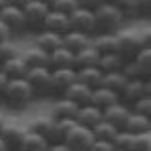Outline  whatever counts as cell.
<instances>
[{
	"mask_svg": "<svg viewBox=\"0 0 151 151\" xmlns=\"http://www.w3.org/2000/svg\"><path fill=\"white\" fill-rule=\"evenodd\" d=\"M94 15V34H115L121 30L125 17L111 2H100L93 9Z\"/></svg>",
	"mask_w": 151,
	"mask_h": 151,
	"instance_id": "1",
	"label": "cell"
},
{
	"mask_svg": "<svg viewBox=\"0 0 151 151\" xmlns=\"http://www.w3.org/2000/svg\"><path fill=\"white\" fill-rule=\"evenodd\" d=\"M34 100L32 91L28 87L27 79H8V85L4 89V93L0 94V104H4L9 110L21 111Z\"/></svg>",
	"mask_w": 151,
	"mask_h": 151,
	"instance_id": "2",
	"label": "cell"
},
{
	"mask_svg": "<svg viewBox=\"0 0 151 151\" xmlns=\"http://www.w3.org/2000/svg\"><path fill=\"white\" fill-rule=\"evenodd\" d=\"M25 79H27L34 98H49L51 96V70L49 68H45V66L28 68Z\"/></svg>",
	"mask_w": 151,
	"mask_h": 151,
	"instance_id": "3",
	"label": "cell"
},
{
	"mask_svg": "<svg viewBox=\"0 0 151 151\" xmlns=\"http://www.w3.org/2000/svg\"><path fill=\"white\" fill-rule=\"evenodd\" d=\"M115 53L123 59V63H130L136 55L140 53L142 47L138 30H119L115 32Z\"/></svg>",
	"mask_w": 151,
	"mask_h": 151,
	"instance_id": "4",
	"label": "cell"
},
{
	"mask_svg": "<svg viewBox=\"0 0 151 151\" xmlns=\"http://www.w3.org/2000/svg\"><path fill=\"white\" fill-rule=\"evenodd\" d=\"M123 72L129 79H149L151 78V47H144L130 63H125Z\"/></svg>",
	"mask_w": 151,
	"mask_h": 151,
	"instance_id": "5",
	"label": "cell"
},
{
	"mask_svg": "<svg viewBox=\"0 0 151 151\" xmlns=\"http://www.w3.org/2000/svg\"><path fill=\"white\" fill-rule=\"evenodd\" d=\"M144 96H151V81L149 79H127L125 87L119 93V102L130 108L136 100Z\"/></svg>",
	"mask_w": 151,
	"mask_h": 151,
	"instance_id": "6",
	"label": "cell"
},
{
	"mask_svg": "<svg viewBox=\"0 0 151 151\" xmlns=\"http://www.w3.org/2000/svg\"><path fill=\"white\" fill-rule=\"evenodd\" d=\"M21 9H23V15H25L27 30L40 32L44 28V21H45L47 12H49V6L44 2H38V0H28Z\"/></svg>",
	"mask_w": 151,
	"mask_h": 151,
	"instance_id": "7",
	"label": "cell"
},
{
	"mask_svg": "<svg viewBox=\"0 0 151 151\" xmlns=\"http://www.w3.org/2000/svg\"><path fill=\"white\" fill-rule=\"evenodd\" d=\"M93 142H94L93 130L87 129V127L78 125V123L72 127V130H70L68 136L64 138V144L70 147V151H89V147L93 145Z\"/></svg>",
	"mask_w": 151,
	"mask_h": 151,
	"instance_id": "8",
	"label": "cell"
},
{
	"mask_svg": "<svg viewBox=\"0 0 151 151\" xmlns=\"http://www.w3.org/2000/svg\"><path fill=\"white\" fill-rule=\"evenodd\" d=\"M0 21L6 25V28L9 30V34H23L27 32V25H25V15H23V9L9 6L6 4L2 9H0Z\"/></svg>",
	"mask_w": 151,
	"mask_h": 151,
	"instance_id": "9",
	"label": "cell"
},
{
	"mask_svg": "<svg viewBox=\"0 0 151 151\" xmlns=\"http://www.w3.org/2000/svg\"><path fill=\"white\" fill-rule=\"evenodd\" d=\"M68 23H70V30L81 32V34H87V36L94 34V15L91 9L76 8L68 15Z\"/></svg>",
	"mask_w": 151,
	"mask_h": 151,
	"instance_id": "10",
	"label": "cell"
},
{
	"mask_svg": "<svg viewBox=\"0 0 151 151\" xmlns=\"http://www.w3.org/2000/svg\"><path fill=\"white\" fill-rule=\"evenodd\" d=\"M76 81L74 68H53L51 70V96H63L66 89Z\"/></svg>",
	"mask_w": 151,
	"mask_h": 151,
	"instance_id": "11",
	"label": "cell"
},
{
	"mask_svg": "<svg viewBox=\"0 0 151 151\" xmlns=\"http://www.w3.org/2000/svg\"><path fill=\"white\" fill-rule=\"evenodd\" d=\"M25 132H27L25 127L6 121L4 129L0 130V138H2V142H4V147H6V151H21Z\"/></svg>",
	"mask_w": 151,
	"mask_h": 151,
	"instance_id": "12",
	"label": "cell"
},
{
	"mask_svg": "<svg viewBox=\"0 0 151 151\" xmlns=\"http://www.w3.org/2000/svg\"><path fill=\"white\" fill-rule=\"evenodd\" d=\"M130 115V108H127L125 104L115 102L111 106H108L106 110H102V119L106 123H110L111 127H115L117 130H123L127 125V119Z\"/></svg>",
	"mask_w": 151,
	"mask_h": 151,
	"instance_id": "13",
	"label": "cell"
},
{
	"mask_svg": "<svg viewBox=\"0 0 151 151\" xmlns=\"http://www.w3.org/2000/svg\"><path fill=\"white\" fill-rule=\"evenodd\" d=\"M42 30H49V32H55V34H60L63 36L64 32L70 30V23H68V15L57 12V9H51L47 12L45 15V21H44V28Z\"/></svg>",
	"mask_w": 151,
	"mask_h": 151,
	"instance_id": "14",
	"label": "cell"
},
{
	"mask_svg": "<svg viewBox=\"0 0 151 151\" xmlns=\"http://www.w3.org/2000/svg\"><path fill=\"white\" fill-rule=\"evenodd\" d=\"M0 70L8 79H23L28 72V64L25 63V59L21 55H15L4 64H0Z\"/></svg>",
	"mask_w": 151,
	"mask_h": 151,
	"instance_id": "15",
	"label": "cell"
},
{
	"mask_svg": "<svg viewBox=\"0 0 151 151\" xmlns=\"http://www.w3.org/2000/svg\"><path fill=\"white\" fill-rule=\"evenodd\" d=\"M76 123L81 127H87V129H93L98 121H102V110L94 108L93 104H85V106L78 108V113H76Z\"/></svg>",
	"mask_w": 151,
	"mask_h": 151,
	"instance_id": "16",
	"label": "cell"
},
{
	"mask_svg": "<svg viewBox=\"0 0 151 151\" xmlns=\"http://www.w3.org/2000/svg\"><path fill=\"white\" fill-rule=\"evenodd\" d=\"M78 104H74L70 98L66 96H57L53 110H51V117L53 119H74L78 113Z\"/></svg>",
	"mask_w": 151,
	"mask_h": 151,
	"instance_id": "17",
	"label": "cell"
},
{
	"mask_svg": "<svg viewBox=\"0 0 151 151\" xmlns=\"http://www.w3.org/2000/svg\"><path fill=\"white\" fill-rule=\"evenodd\" d=\"M102 76L104 74L96 68V66H85V68L76 70V81L87 85V87L93 91V89H96V87L102 85Z\"/></svg>",
	"mask_w": 151,
	"mask_h": 151,
	"instance_id": "18",
	"label": "cell"
},
{
	"mask_svg": "<svg viewBox=\"0 0 151 151\" xmlns=\"http://www.w3.org/2000/svg\"><path fill=\"white\" fill-rule=\"evenodd\" d=\"M115 102H119V94L117 93H113L110 91V89H106V87H96V89H93V93H91V104L94 108H98V110H106L108 106H111V104H115Z\"/></svg>",
	"mask_w": 151,
	"mask_h": 151,
	"instance_id": "19",
	"label": "cell"
},
{
	"mask_svg": "<svg viewBox=\"0 0 151 151\" xmlns=\"http://www.w3.org/2000/svg\"><path fill=\"white\" fill-rule=\"evenodd\" d=\"M34 45L40 47L42 51H45V53H51V51L57 49V47L63 45V36L55 34V32H49V30H40V32H36Z\"/></svg>",
	"mask_w": 151,
	"mask_h": 151,
	"instance_id": "20",
	"label": "cell"
},
{
	"mask_svg": "<svg viewBox=\"0 0 151 151\" xmlns=\"http://www.w3.org/2000/svg\"><path fill=\"white\" fill-rule=\"evenodd\" d=\"M87 45H91V36L87 34H81V32H76V30H68L63 34V47H66L72 53H78Z\"/></svg>",
	"mask_w": 151,
	"mask_h": 151,
	"instance_id": "21",
	"label": "cell"
},
{
	"mask_svg": "<svg viewBox=\"0 0 151 151\" xmlns=\"http://www.w3.org/2000/svg\"><path fill=\"white\" fill-rule=\"evenodd\" d=\"M91 89L87 87V85L79 83V81H74L70 85L68 89H66V93L63 96L70 98L74 104H78V106H85V104H91Z\"/></svg>",
	"mask_w": 151,
	"mask_h": 151,
	"instance_id": "22",
	"label": "cell"
},
{
	"mask_svg": "<svg viewBox=\"0 0 151 151\" xmlns=\"http://www.w3.org/2000/svg\"><path fill=\"white\" fill-rule=\"evenodd\" d=\"M53 68H74V53L66 47H57L49 53V70Z\"/></svg>",
	"mask_w": 151,
	"mask_h": 151,
	"instance_id": "23",
	"label": "cell"
},
{
	"mask_svg": "<svg viewBox=\"0 0 151 151\" xmlns=\"http://www.w3.org/2000/svg\"><path fill=\"white\" fill-rule=\"evenodd\" d=\"M28 129L38 132L40 136H44V138L51 144V140H53V130H55V119L51 115H42V117H36V119L30 121V125H28Z\"/></svg>",
	"mask_w": 151,
	"mask_h": 151,
	"instance_id": "24",
	"label": "cell"
},
{
	"mask_svg": "<svg viewBox=\"0 0 151 151\" xmlns=\"http://www.w3.org/2000/svg\"><path fill=\"white\" fill-rule=\"evenodd\" d=\"M91 45L94 47L98 55L106 53H115V34H93L91 36Z\"/></svg>",
	"mask_w": 151,
	"mask_h": 151,
	"instance_id": "25",
	"label": "cell"
},
{
	"mask_svg": "<svg viewBox=\"0 0 151 151\" xmlns=\"http://www.w3.org/2000/svg\"><path fill=\"white\" fill-rule=\"evenodd\" d=\"M98 57H100V55L94 51V47H93V45L83 47L81 51L74 53V70L85 68V66H96Z\"/></svg>",
	"mask_w": 151,
	"mask_h": 151,
	"instance_id": "26",
	"label": "cell"
},
{
	"mask_svg": "<svg viewBox=\"0 0 151 151\" xmlns=\"http://www.w3.org/2000/svg\"><path fill=\"white\" fill-rule=\"evenodd\" d=\"M125 130L130 132V134H140V132H149L151 130V119L145 115H140V113L130 111L129 119H127Z\"/></svg>",
	"mask_w": 151,
	"mask_h": 151,
	"instance_id": "27",
	"label": "cell"
},
{
	"mask_svg": "<svg viewBox=\"0 0 151 151\" xmlns=\"http://www.w3.org/2000/svg\"><path fill=\"white\" fill-rule=\"evenodd\" d=\"M49 142H47L44 136H40L38 132L27 129L25 132V138H23V145H21V151H45Z\"/></svg>",
	"mask_w": 151,
	"mask_h": 151,
	"instance_id": "28",
	"label": "cell"
},
{
	"mask_svg": "<svg viewBox=\"0 0 151 151\" xmlns=\"http://www.w3.org/2000/svg\"><path fill=\"white\" fill-rule=\"evenodd\" d=\"M21 57L25 59L28 68H36V66H45V68H49V53L42 51L40 47H36V45L30 47V49H27Z\"/></svg>",
	"mask_w": 151,
	"mask_h": 151,
	"instance_id": "29",
	"label": "cell"
},
{
	"mask_svg": "<svg viewBox=\"0 0 151 151\" xmlns=\"http://www.w3.org/2000/svg\"><path fill=\"white\" fill-rule=\"evenodd\" d=\"M123 59L117 53H106V55H100L98 57V63H96V68L100 70L102 74H108V72H115V70H123Z\"/></svg>",
	"mask_w": 151,
	"mask_h": 151,
	"instance_id": "30",
	"label": "cell"
},
{
	"mask_svg": "<svg viewBox=\"0 0 151 151\" xmlns=\"http://www.w3.org/2000/svg\"><path fill=\"white\" fill-rule=\"evenodd\" d=\"M127 76L123 70H115V72H108V74H104L102 76V87H106V89H110V91L113 93H117L119 94L121 93V89L125 87V83H127Z\"/></svg>",
	"mask_w": 151,
	"mask_h": 151,
	"instance_id": "31",
	"label": "cell"
},
{
	"mask_svg": "<svg viewBox=\"0 0 151 151\" xmlns=\"http://www.w3.org/2000/svg\"><path fill=\"white\" fill-rule=\"evenodd\" d=\"M91 130H93L94 140H102V142H111V140H113V136H115V132H117L115 127H111L110 123H106L104 119H102V121H98Z\"/></svg>",
	"mask_w": 151,
	"mask_h": 151,
	"instance_id": "32",
	"label": "cell"
},
{
	"mask_svg": "<svg viewBox=\"0 0 151 151\" xmlns=\"http://www.w3.org/2000/svg\"><path fill=\"white\" fill-rule=\"evenodd\" d=\"M127 151H151V130L140 132V134H132Z\"/></svg>",
	"mask_w": 151,
	"mask_h": 151,
	"instance_id": "33",
	"label": "cell"
},
{
	"mask_svg": "<svg viewBox=\"0 0 151 151\" xmlns=\"http://www.w3.org/2000/svg\"><path fill=\"white\" fill-rule=\"evenodd\" d=\"M76 125V119H55V130H53V140L55 142H64V138L68 136V132L72 130V127Z\"/></svg>",
	"mask_w": 151,
	"mask_h": 151,
	"instance_id": "34",
	"label": "cell"
},
{
	"mask_svg": "<svg viewBox=\"0 0 151 151\" xmlns=\"http://www.w3.org/2000/svg\"><path fill=\"white\" fill-rule=\"evenodd\" d=\"M111 4L121 12L125 19H138L136 13V0H111Z\"/></svg>",
	"mask_w": 151,
	"mask_h": 151,
	"instance_id": "35",
	"label": "cell"
},
{
	"mask_svg": "<svg viewBox=\"0 0 151 151\" xmlns=\"http://www.w3.org/2000/svg\"><path fill=\"white\" fill-rule=\"evenodd\" d=\"M49 8L64 13V15H70V13H72L76 8H79V6H78V0H53Z\"/></svg>",
	"mask_w": 151,
	"mask_h": 151,
	"instance_id": "36",
	"label": "cell"
},
{
	"mask_svg": "<svg viewBox=\"0 0 151 151\" xmlns=\"http://www.w3.org/2000/svg\"><path fill=\"white\" fill-rule=\"evenodd\" d=\"M130 111L140 113V115H145V117L151 119V96H144V98H140V100H136L130 106Z\"/></svg>",
	"mask_w": 151,
	"mask_h": 151,
	"instance_id": "37",
	"label": "cell"
},
{
	"mask_svg": "<svg viewBox=\"0 0 151 151\" xmlns=\"http://www.w3.org/2000/svg\"><path fill=\"white\" fill-rule=\"evenodd\" d=\"M130 138H132V134H130V132H127L125 129H123V130H117L115 136H113V140H111V145L115 149H129Z\"/></svg>",
	"mask_w": 151,
	"mask_h": 151,
	"instance_id": "38",
	"label": "cell"
},
{
	"mask_svg": "<svg viewBox=\"0 0 151 151\" xmlns=\"http://www.w3.org/2000/svg\"><path fill=\"white\" fill-rule=\"evenodd\" d=\"M17 55V49H15V45L12 44L9 40L6 42H0V64H4L6 60H9L12 57H15Z\"/></svg>",
	"mask_w": 151,
	"mask_h": 151,
	"instance_id": "39",
	"label": "cell"
},
{
	"mask_svg": "<svg viewBox=\"0 0 151 151\" xmlns=\"http://www.w3.org/2000/svg\"><path fill=\"white\" fill-rule=\"evenodd\" d=\"M136 13H138V19H149L151 17V0H136Z\"/></svg>",
	"mask_w": 151,
	"mask_h": 151,
	"instance_id": "40",
	"label": "cell"
},
{
	"mask_svg": "<svg viewBox=\"0 0 151 151\" xmlns=\"http://www.w3.org/2000/svg\"><path fill=\"white\" fill-rule=\"evenodd\" d=\"M115 147L111 145V142H102V140H94L93 145L89 147V151H113Z\"/></svg>",
	"mask_w": 151,
	"mask_h": 151,
	"instance_id": "41",
	"label": "cell"
},
{
	"mask_svg": "<svg viewBox=\"0 0 151 151\" xmlns=\"http://www.w3.org/2000/svg\"><path fill=\"white\" fill-rule=\"evenodd\" d=\"M142 47H151V30L149 28H144V30H138Z\"/></svg>",
	"mask_w": 151,
	"mask_h": 151,
	"instance_id": "42",
	"label": "cell"
},
{
	"mask_svg": "<svg viewBox=\"0 0 151 151\" xmlns=\"http://www.w3.org/2000/svg\"><path fill=\"white\" fill-rule=\"evenodd\" d=\"M100 2H102V0H78V6L79 8H85V9H91V12H93V9L96 8Z\"/></svg>",
	"mask_w": 151,
	"mask_h": 151,
	"instance_id": "43",
	"label": "cell"
},
{
	"mask_svg": "<svg viewBox=\"0 0 151 151\" xmlns=\"http://www.w3.org/2000/svg\"><path fill=\"white\" fill-rule=\"evenodd\" d=\"M45 151H70V147L64 144V142H55V144H49Z\"/></svg>",
	"mask_w": 151,
	"mask_h": 151,
	"instance_id": "44",
	"label": "cell"
},
{
	"mask_svg": "<svg viewBox=\"0 0 151 151\" xmlns=\"http://www.w3.org/2000/svg\"><path fill=\"white\" fill-rule=\"evenodd\" d=\"M12 38V34H9V30L6 28V25H4L2 21H0V42H6Z\"/></svg>",
	"mask_w": 151,
	"mask_h": 151,
	"instance_id": "45",
	"label": "cell"
},
{
	"mask_svg": "<svg viewBox=\"0 0 151 151\" xmlns=\"http://www.w3.org/2000/svg\"><path fill=\"white\" fill-rule=\"evenodd\" d=\"M6 2L9 4V6H15V8H23L25 4L28 2V0H6Z\"/></svg>",
	"mask_w": 151,
	"mask_h": 151,
	"instance_id": "46",
	"label": "cell"
},
{
	"mask_svg": "<svg viewBox=\"0 0 151 151\" xmlns=\"http://www.w3.org/2000/svg\"><path fill=\"white\" fill-rule=\"evenodd\" d=\"M6 85H8V78L2 74V70H0V94L4 93V89H6Z\"/></svg>",
	"mask_w": 151,
	"mask_h": 151,
	"instance_id": "47",
	"label": "cell"
},
{
	"mask_svg": "<svg viewBox=\"0 0 151 151\" xmlns=\"http://www.w3.org/2000/svg\"><path fill=\"white\" fill-rule=\"evenodd\" d=\"M4 125H6V117H4V113L0 111V130L4 129Z\"/></svg>",
	"mask_w": 151,
	"mask_h": 151,
	"instance_id": "48",
	"label": "cell"
},
{
	"mask_svg": "<svg viewBox=\"0 0 151 151\" xmlns=\"http://www.w3.org/2000/svg\"><path fill=\"white\" fill-rule=\"evenodd\" d=\"M38 2H44V4H47V6H51V2H53V0H38Z\"/></svg>",
	"mask_w": 151,
	"mask_h": 151,
	"instance_id": "49",
	"label": "cell"
},
{
	"mask_svg": "<svg viewBox=\"0 0 151 151\" xmlns=\"http://www.w3.org/2000/svg\"><path fill=\"white\" fill-rule=\"evenodd\" d=\"M0 151H6V147H4V142H2V138H0Z\"/></svg>",
	"mask_w": 151,
	"mask_h": 151,
	"instance_id": "50",
	"label": "cell"
},
{
	"mask_svg": "<svg viewBox=\"0 0 151 151\" xmlns=\"http://www.w3.org/2000/svg\"><path fill=\"white\" fill-rule=\"evenodd\" d=\"M6 4H8V2H6V0H0V9H2L4 6H6Z\"/></svg>",
	"mask_w": 151,
	"mask_h": 151,
	"instance_id": "51",
	"label": "cell"
},
{
	"mask_svg": "<svg viewBox=\"0 0 151 151\" xmlns=\"http://www.w3.org/2000/svg\"><path fill=\"white\" fill-rule=\"evenodd\" d=\"M113 151H127V149H113Z\"/></svg>",
	"mask_w": 151,
	"mask_h": 151,
	"instance_id": "52",
	"label": "cell"
},
{
	"mask_svg": "<svg viewBox=\"0 0 151 151\" xmlns=\"http://www.w3.org/2000/svg\"><path fill=\"white\" fill-rule=\"evenodd\" d=\"M102 2H111V0H102Z\"/></svg>",
	"mask_w": 151,
	"mask_h": 151,
	"instance_id": "53",
	"label": "cell"
}]
</instances>
